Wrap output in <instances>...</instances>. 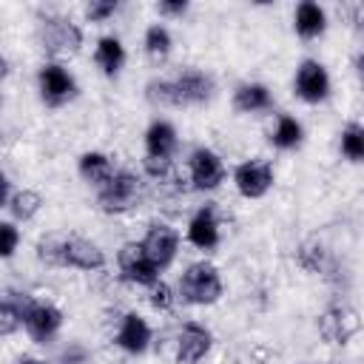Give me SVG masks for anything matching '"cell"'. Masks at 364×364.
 I'll return each instance as SVG.
<instances>
[{
  "label": "cell",
  "instance_id": "6da1fadb",
  "mask_svg": "<svg viewBox=\"0 0 364 364\" xmlns=\"http://www.w3.org/2000/svg\"><path fill=\"white\" fill-rule=\"evenodd\" d=\"M142 202H145V185H142L139 173H134L128 168H117V173L111 176V182H105L97 191V205L108 216L131 213Z\"/></svg>",
  "mask_w": 364,
  "mask_h": 364
},
{
  "label": "cell",
  "instance_id": "7a4b0ae2",
  "mask_svg": "<svg viewBox=\"0 0 364 364\" xmlns=\"http://www.w3.org/2000/svg\"><path fill=\"white\" fill-rule=\"evenodd\" d=\"M222 293H225L222 276H219L216 264L208 259L191 262L179 276V299L185 304H196V307L216 304L222 299Z\"/></svg>",
  "mask_w": 364,
  "mask_h": 364
},
{
  "label": "cell",
  "instance_id": "3957f363",
  "mask_svg": "<svg viewBox=\"0 0 364 364\" xmlns=\"http://www.w3.org/2000/svg\"><path fill=\"white\" fill-rule=\"evenodd\" d=\"M364 321H361V313L347 304V301H333L327 304L318 318H316V330L318 336L327 341V344H336V347H344L350 344V338H355L361 333Z\"/></svg>",
  "mask_w": 364,
  "mask_h": 364
},
{
  "label": "cell",
  "instance_id": "277c9868",
  "mask_svg": "<svg viewBox=\"0 0 364 364\" xmlns=\"http://www.w3.org/2000/svg\"><path fill=\"white\" fill-rule=\"evenodd\" d=\"M40 43L46 48L48 57L57 60H65V57H74L82 46V28L71 20V17H63V14H51L40 23Z\"/></svg>",
  "mask_w": 364,
  "mask_h": 364
},
{
  "label": "cell",
  "instance_id": "5b68a950",
  "mask_svg": "<svg viewBox=\"0 0 364 364\" xmlns=\"http://www.w3.org/2000/svg\"><path fill=\"white\" fill-rule=\"evenodd\" d=\"M117 264H119V279L128 284L151 287L154 282H159V267L151 262L142 242H125L117 253Z\"/></svg>",
  "mask_w": 364,
  "mask_h": 364
},
{
  "label": "cell",
  "instance_id": "8992f818",
  "mask_svg": "<svg viewBox=\"0 0 364 364\" xmlns=\"http://www.w3.org/2000/svg\"><path fill=\"white\" fill-rule=\"evenodd\" d=\"M37 88H40V97H43L46 105L60 108V105H65L68 100H74V94H77V80L71 77V71H68L63 63H46V65L37 71Z\"/></svg>",
  "mask_w": 364,
  "mask_h": 364
},
{
  "label": "cell",
  "instance_id": "52a82bcc",
  "mask_svg": "<svg viewBox=\"0 0 364 364\" xmlns=\"http://www.w3.org/2000/svg\"><path fill=\"white\" fill-rule=\"evenodd\" d=\"M173 85V105L176 108H191L202 105L213 97V77L199 71V68H182L171 77Z\"/></svg>",
  "mask_w": 364,
  "mask_h": 364
},
{
  "label": "cell",
  "instance_id": "ba28073f",
  "mask_svg": "<svg viewBox=\"0 0 364 364\" xmlns=\"http://www.w3.org/2000/svg\"><path fill=\"white\" fill-rule=\"evenodd\" d=\"M188 176L193 191H216L225 182V162L210 148H193L188 156Z\"/></svg>",
  "mask_w": 364,
  "mask_h": 364
},
{
  "label": "cell",
  "instance_id": "9c48e42d",
  "mask_svg": "<svg viewBox=\"0 0 364 364\" xmlns=\"http://www.w3.org/2000/svg\"><path fill=\"white\" fill-rule=\"evenodd\" d=\"M273 179H276L273 165H270L267 159H262V156L245 159V162H239L236 171H233V185H236V191H239L245 199H262V196L273 188Z\"/></svg>",
  "mask_w": 364,
  "mask_h": 364
},
{
  "label": "cell",
  "instance_id": "30bf717a",
  "mask_svg": "<svg viewBox=\"0 0 364 364\" xmlns=\"http://www.w3.org/2000/svg\"><path fill=\"white\" fill-rule=\"evenodd\" d=\"M213 347V333L199 321H185L173 336V358L179 364L202 361Z\"/></svg>",
  "mask_w": 364,
  "mask_h": 364
},
{
  "label": "cell",
  "instance_id": "8fae6325",
  "mask_svg": "<svg viewBox=\"0 0 364 364\" xmlns=\"http://www.w3.org/2000/svg\"><path fill=\"white\" fill-rule=\"evenodd\" d=\"M293 88H296V97L310 105L324 102L330 97V74L318 60H301L293 77Z\"/></svg>",
  "mask_w": 364,
  "mask_h": 364
},
{
  "label": "cell",
  "instance_id": "7c38bea8",
  "mask_svg": "<svg viewBox=\"0 0 364 364\" xmlns=\"http://www.w3.org/2000/svg\"><path fill=\"white\" fill-rule=\"evenodd\" d=\"M142 247L145 253L151 256V262L165 270L173 259H176V250H179V233L168 225V222H151L145 236H142Z\"/></svg>",
  "mask_w": 364,
  "mask_h": 364
},
{
  "label": "cell",
  "instance_id": "4fadbf2b",
  "mask_svg": "<svg viewBox=\"0 0 364 364\" xmlns=\"http://www.w3.org/2000/svg\"><path fill=\"white\" fill-rule=\"evenodd\" d=\"M23 327L37 344H48L63 327V310L57 304H51V301H37L34 299L28 313H26V318H23Z\"/></svg>",
  "mask_w": 364,
  "mask_h": 364
},
{
  "label": "cell",
  "instance_id": "5bb4252c",
  "mask_svg": "<svg viewBox=\"0 0 364 364\" xmlns=\"http://www.w3.org/2000/svg\"><path fill=\"white\" fill-rule=\"evenodd\" d=\"M63 267H74V270H102L105 267V253L97 242L85 239V236H65V247H63Z\"/></svg>",
  "mask_w": 364,
  "mask_h": 364
},
{
  "label": "cell",
  "instance_id": "9a60e30c",
  "mask_svg": "<svg viewBox=\"0 0 364 364\" xmlns=\"http://www.w3.org/2000/svg\"><path fill=\"white\" fill-rule=\"evenodd\" d=\"M114 344L131 355H139L148 350L151 344V327L139 313H125L122 318H117V333H114Z\"/></svg>",
  "mask_w": 364,
  "mask_h": 364
},
{
  "label": "cell",
  "instance_id": "2e32d148",
  "mask_svg": "<svg viewBox=\"0 0 364 364\" xmlns=\"http://www.w3.org/2000/svg\"><path fill=\"white\" fill-rule=\"evenodd\" d=\"M188 242L199 250H213L219 242H222V230H219V216H216V208L208 202L202 205L191 222H188Z\"/></svg>",
  "mask_w": 364,
  "mask_h": 364
},
{
  "label": "cell",
  "instance_id": "e0dca14e",
  "mask_svg": "<svg viewBox=\"0 0 364 364\" xmlns=\"http://www.w3.org/2000/svg\"><path fill=\"white\" fill-rule=\"evenodd\" d=\"M31 301H34V296H28L23 290H11V287L3 290V299H0V333L3 336H11L17 327H23V318H26Z\"/></svg>",
  "mask_w": 364,
  "mask_h": 364
},
{
  "label": "cell",
  "instance_id": "ac0fdd59",
  "mask_svg": "<svg viewBox=\"0 0 364 364\" xmlns=\"http://www.w3.org/2000/svg\"><path fill=\"white\" fill-rule=\"evenodd\" d=\"M233 108L239 114H264L273 108V94L262 82H242L233 91Z\"/></svg>",
  "mask_w": 364,
  "mask_h": 364
},
{
  "label": "cell",
  "instance_id": "d6986e66",
  "mask_svg": "<svg viewBox=\"0 0 364 364\" xmlns=\"http://www.w3.org/2000/svg\"><path fill=\"white\" fill-rule=\"evenodd\" d=\"M176 128L168 119H154L145 131V156H168L173 159L176 154Z\"/></svg>",
  "mask_w": 364,
  "mask_h": 364
},
{
  "label": "cell",
  "instance_id": "ffe728a7",
  "mask_svg": "<svg viewBox=\"0 0 364 364\" xmlns=\"http://www.w3.org/2000/svg\"><path fill=\"white\" fill-rule=\"evenodd\" d=\"M293 28H296V34L301 40H313V37L324 34V28H327L324 9L318 3H313V0H301L296 6V11H293Z\"/></svg>",
  "mask_w": 364,
  "mask_h": 364
},
{
  "label": "cell",
  "instance_id": "44dd1931",
  "mask_svg": "<svg viewBox=\"0 0 364 364\" xmlns=\"http://www.w3.org/2000/svg\"><path fill=\"white\" fill-rule=\"evenodd\" d=\"M77 171H80V176L91 185V188H102L105 182H111V176L117 173V168H114V162L102 154V151H85L82 156H80V162H77Z\"/></svg>",
  "mask_w": 364,
  "mask_h": 364
},
{
  "label": "cell",
  "instance_id": "7402d4cb",
  "mask_svg": "<svg viewBox=\"0 0 364 364\" xmlns=\"http://www.w3.org/2000/svg\"><path fill=\"white\" fill-rule=\"evenodd\" d=\"M94 63L105 77H117L119 68L125 65V48L119 43V37H114V34L100 37L94 46Z\"/></svg>",
  "mask_w": 364,
  "mask_h": 364
},
{
  "label": "cell",
  "instance_id": "603a6c76",
  "mask_svg": "<svg viewBox=\"0 0 364 364\" xmlns=\"http://www.w3.org/2000/svg\"><path fill=\"white\" fill-rule=\"evenodd\" d=\"M301 136H304V128H301V122L296 119V117H290V114H279L276 117V125L270 128V145L273 148H279V151H293V148H299L301 145Z\"/></svg>",
  "mask_w": 364,
  "mask_h": 364
},
{
  "label": "cell",
  "instance_id": "cb8c5ba5",
  "mask_svg": "<svg viewBox=\"0 0 364 364\" xmlns=\"http://www.w3.org/2000/svg\"><path fill=\"white\" fill-rule=\"evenodd\" d=\"M43 205H46L43 193H37L34 188H17V191L11 193L6 210L11 213L14 222H31V219L43 210Z\"/></svg>",
  "mask_w": 364,
  "mask_h": 364
},
{
  "label": "cell",
  "instance_id": "d4e9b609",
  "mask_svg": "<svg viewBox=\"0 0 364 364\" xmlns=\"http://www.w3.org/2000/svg\"><path fill=\"white\" fill-rule=\"evenodd\" d=\"M296 264H299L301 270H307V273H324V270H327V247H324L316 236L304 239V242L296 247Z\"/></svg>",
  "mask_w": 364,
  "mask_h": 364
},
{
  "label": "cell",
  "instance_id": "484cf974",
  "mask_svg": "<svg viewBox=\"0 0 364 364\" xmlns=\"http://www.w3.org/2000/svg\"><path fill=\"white\" fill-rule=\"evenodd\" d=\"M171 46H173V37H171V31H168L162 23H154V26H148V28H145V37H142V48H145L148 60H154V63H162V60H168V54H171Z\"/></svg>",
  "mask_w": 364,
  "mask_h": 364
},
{
  "label": "cell",
  "instance_id": "4316f807",
  "mask_svg": "<svg viewBox=\"0 0 364 364\" xmlns=\"http://www.w3.org/2000/svg\"><path fill=\"white\" fill-rule=\"evenodd\" d=\"M338 151L347 162H364V125L347 122L338 134Z\"/></svg>",
  "mask_w": 364,
  "mask_h": 364
},
{
  "label": "cell",
  "instance_id": "83f0119b",
  "mask_svg": "<svg viewBox=\"0 0 364 364\" xmlns=\"http://www.w3.org/2000/svg\"><path fill=\"white\" fill-rule=\"evenodd\" d=\"M63 247H65V233H48L37 242V259L48 267H63Z\"/></svg>",
  "mask_w": 364,
  "mask_h": 364
},
{
  "label": "cell",
  "instance_id": "f1b7e54d",
  "mask_svg": "<svg viewBox=\"0 0 364 364\" xmlns=\"http://www.w3.org/2000/svg\"><path fill=\"white\" fill-rule=\"evenodd\" d=\"M145 97L151 105L156 108H176L173 105V85H171V77H154L148 85H145Z\"/></svg>",
  "mask_w": 364,
  "mask_h": 364
},
{
  "label": "cell",
  "instance_id": "f546056e",
  "mask_svg": "<svg viewBox=\"0 0 364 364\" xmlns=\"http://www.w3.org/2000/svg\"><path fill=\"white\" fill-rule=\"evenodd\" d=\"M142 171H145V176L154 179L156 185H165L179 168H176L173 159H168V156H145V159H142Z\"/></svg>",
  "mask_w": 364,
  "mask_h": 364
},
{
  "label": "cell",
  "instance_id": "4dcf8cb0",
  "mask_svg": "<svg viewBox=\"0 0 364 364\" xmlns=\"http://www.w3.org/2000/svg\"><path fill=\"white\" fill-rule=\"evenodd\" d=\"M148 301H151V307L154 310H159V313H168V310H173V304H176V293H173V287L168 284V282H154L151 287H148Z\"/></svg>",
  "mask_w": 364,
  "mask_h": 364
},
{
  "label": "cell",
  "instance_id": "1f68e13d",
  "mask_svg": "<svg viewBox=\"0 0 364 364\" xmlns=\"http://www.w3.org/2000/svg\"><path fill=\"white\" fill-rule=\"evenodd\" d=\"M117 9H119L117 0H91V3L85 6V17H88L91 23H105L108 17L117 14Z\"/></svg>",
  "mask_w": 364,
  "mask_h": 364
},
{
  "label": "cell",
  "instance_id": "d6a6232c",
  "mask_svg": "<svg viewBox=\"0 0 364 364\" xmlns=\"http://www.w3.org/2000/svg\"><path fill=\"white\" fill-rule=\"evenodd\" d=\"M17 245H20V233H17L14 222H0V256L11 259Z\"/></svg>",
  "mask_w": 364,
  "mask_h": 364
},
{
  "label": "cell",
  "instance_id": "836d02e7",
  "mask_svg": "<svg viewBox=\"0 0 364 364\" xmlns=\"http://www.w3.org/2000/svg\"><path fill=\"white\" fill-rule=\"evenodd\" d=\"M156 11L162 17H182L188 11V3L185 0H162V3H156Z\"/></svg>",
  "mask_w": 364,
  "mask_h": 364
},
{
  "label": "cell",
  "instance_id": "e575fe53",
  "mask_svg": "<svg viewBox=\"0 0 364 364\" xmlns=\"http://www.w3.org/2000/svg\"><path fill=\"white\" fill-rule=\"evenodd\" d=\"M347 17H350L353 28H355L358 34H364V3H353V6L347 9Z\"/></svg>",
  "mask_w": 364,
  "mask_h": 364
},
{
  "label": "cell",
  "instance_id": "d590c367",
  "mask_svg": "<svg viewBox=\"0 0 364 364\" xmlns=\"http://www.w3.org/2000/svg\"><path fill=\"white\" fill-rule=\"evenodd\" d=\"M355 71H358V77L364 80V51H361V54L355 57Z\"/></svg>",
  "mask_w": 364,
  "mask_h": 364
},
{
  "label": "cell",
  "instance_id": "8d00e7d4",
  "mask_svg": "<svg viewBox=\"0 0 364 364\" xmlns=\"http://www.w3.org/2000/svg\"><path fill=\"white\" fill-rule=\"evenodd\" d=\"M20 364H43L40 358H20Z\"/></svg>",
  "mask_w": 364,
  "mask_h": 364
},
{
  "label": "cell",
  "instance_id": "74e56055",
  "mask_svg": "<svg viewBox=\"0 0 364 364\" xmlns=\"http://www.w3.org/2000/svg\"><path fill=\"white\" fill-rule=\"evenodd\" d=\"M310 364H316V361H310Z\"/></svg>",
  "mask_w": 364,
  "mask_h": 364
}]
</instances>
